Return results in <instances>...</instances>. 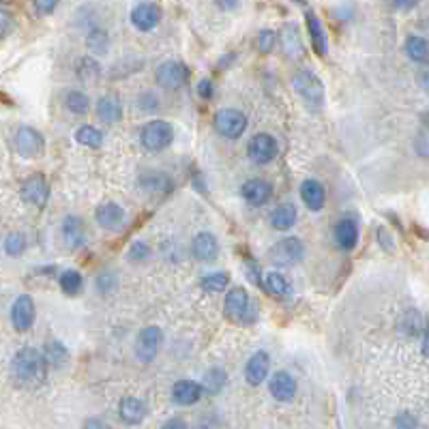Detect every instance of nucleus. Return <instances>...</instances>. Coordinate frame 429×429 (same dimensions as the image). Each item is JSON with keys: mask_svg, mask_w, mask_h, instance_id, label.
<instances>
[{"mask_svg": "<svg viewBox=\"0 0 429 429\" xmlns=\"http://www.w3.org/2000/svg\"><path fill=\"white\" fill-rule=\"evenodd\" d=\"M292 86L297 95L314 110H320L324 105V84L322 80L309 69H301L299 74L292 78Z\"/></svg>", "mask_w": 429, "mask_h": 429, "instance_id": "7ed1b4c3", "label": "nucleus"}, {"mask_svg": "<svg viewBox=\"0 0 429 429\" xmlns=\"http://www.w3.org/2000/svg\"><path fill=\"white\" fill-rule=\"evenodd\" d=\"M99 74H101V67H99V62H97L95 58L84 56V58L78 60V78H80L82 82L95 84V82L99 80Z\"/></svg>", "mask_w": 429, "mask_h": 429, "instance_id": "7c9ffc66", "label": "nucleus"}, {"mask_svg": "<svg viewBox=\"0 0 429 429\" xmlns=\"http://www.w3.org/2000/svg\"><path fill=\"white\" fill-rule=\"evenodd\" d=\"M423 352L429 356V326L425 328V335H423Z\"/></svg>", "mask_w": 429, "mask_h": 429, "instance_id": "3c124183", "label": "nucleus"}, {"mask_svg": "<svg viewBox=\"0 0 429 429\" xmlns=\"http://www.w3.org/2000/svg\"><path fill=\"white\" fill-rule=\"evenodd\" d=\"M204 393V387L195 380H178L172 389V397L178 406H193L195 401H200Z\"/></svg>", "mask_w": 429, "mask_h": 429, "instance_id": "aec40b11", "label": "nucleus"}, {"mask_svg": "<svg viewBox=\"0 0 429 429\" xmlns=\"http://www.w3.org/2000/svg\"><path fill=\"white\" fill-rule=\"evenodd\" d=\"M301 198L305 202V206L309 210H322L324 208V200H326V191H324V185L320 181H305L301 185Z\"/></svg>", "mask_w": 429, "mask_h": 429, "instance_id": "5701e85b", "label": "nucleus"}, {"mask_svg": "<svg viewBox=\"0 0 429 429\" xmlns=\"http://www.w3.org/2000/svg\"><path fill=\"white\" fill-rule=\"evenodd\" d=\"M95 219L103 230L118 232L125 226V210H122V206H118L114 202H103L95 210Z\"/></svg>", "mask_w": 429, "mask_h": 429, "instance_id": "4468645a", "label": "nucleus"}, {"mask_svg": "<svg viewBox=\"0 0 429 429\" xmlns=\"http://www.w3.org/2000/svg\"><path fill=\"white\" fill-rule=\"evenodd\" d=\"M264 288L268 290V294H273V297H277V299H285V297H290V292H292L288 279H285L281 273H275V270L266 275Z\"/></svg>", "mask_w": 429, "mask_h": 429, "instance_id": "cd10ccee", "label": "nucleus"}, {"mask_svg": "<svg viewBox=\"0 0 429 429\" xmlns=\"http://www.w3.org/2000/svg\"><path fill=\"white\" fill-rule=\"evenodd\" d=\"M247 155L256 166H266L277 157V142L268 133H258L249 139Z\"/></svg>", "mask_w": 429, "mask_h": 429, "instance_id": "1a4fd4ad", "label": "nucleus"}, {"mask_svg": "<svg viewBox=\"0 0 429 429\" xmlns=\"http://www.w3.org/2000/svg\"><path fill=\"white\" fill-rule=\"evenodd\" d=\"M82 285H84V279H82V275H80L78 270H74V268H69V270H64V273L60 275V288H62V292L69 294V297H76V294L82 290Z\"/></svg>", "mask_w": 429, "mask_h": 429, "instance_id": "473e14b6", "label": "nucleus"}, {"mask_svg": "<svg viewBox=\"0 0 429 429\" xmlns=\"http://www.w3.org/2000/svg\"><path fill=\"white\" fill-rule=\"evenodd\" d=\"M191 78V69L183 60H166L157 67L155 80L166 91H178L183 88Z\"/></svg>", "mask_w": 429, "mask_h": 429, "instance_id": "39448f33", "label": "nucleus"}, {"mask_svg": "<svg viewBox=\"0 0 429 429\" xmlns=\"http://www.w3.org/2000/svg\"><path fill=\"white\" fill-rule=\"evenodd\" d=\"M174 139V129L168 120H149L144 127H142L139 131V142L142 147H144L147 151L151 153H161L166 151Z\"/></svg>", "mask_w": 429, "mask_h": 429, "instance_id": "f03ea898", "label": "nucleus"}, {"mask_svg": "<svg viewBox=\"0 0 429 429\" xmlns=\"http://www.w3.org/2000/svg\"><path fill=\"white\" fill-rule=\"evenodd\" d=\"M228 283H230V275L226 270H217V273H208L202 279V288L208 292H224Z\"/></svg>", "mask_w": 429, "mask_h": 429, "instance_id": "f704fd0d", "label": "nucleus"}, {"mask_svg": "<svg viewBox=\"0 0 429 429\" xmlns=\"http://www.w3.org/2000/svg\"><path fill=\"white\" fill-rule=\"evenodd\" d=\"M307 30H309V41H311V47L318 56H324L326 50H328V41H326V30L320 22V18L314 13V11H307Z\"/></svg>", "mask_w": 429, "mask_h": 429, "instance_id": "4be33fe9", "label": "nucleus"}, {"mask_svg": "<svg viewBox=\"0 0 429 429\" xmlns=\"http://www.w3.org/2000/svg\"><path fill=\"white\" fill-rule=\"evenodd\" d=\"M212 93H214V88H212V82H210V80H202V82L198 84V95H200L202 99H210Z\"/></svg>", "mask_w": 429, "mask_h": 429, "instance_id": "c03bdc74", "label": "nucleus"}, {"mask_svg": "<svg viewBox=\"0 0 429 429\" xmlns=\"http://www.w3.org/2000/svg\"><path fill=\"white\" fill-rule=\"evenodd\" d=\"M270 372V356L264 350H258L245 365V380L251 387H260Z\"/></svg>", "mask_w": 429, "mask_h": 429, "instance_id": "dca6fc26", "label": "nucleus"}, {"mask_svg": "<svg viewBox=\"0 0 429 429\" xmlns=\"http://www.w3.org/2000/svg\"><path fill=\"white\" fill-rule=\"evenodd\" d=\"M268 389H270V395L277 399V401H292L294 395H297V380L292 378V374L288 372H275L270 376V382H268Z\"/></svg>", "mask_w": 429, "mask_h": 429, "instance_id": "f3484780", "label": "nucleus"}, {"mask_svg": "<svg viewBox=\"0 0 429 429\" xmlns=\"http://www.w3.org/2000/svg\"><path fill=\"white\" fill-rule=\"evenodd\" d=\"M137 105H139V110H144V112H155V110L159 108L157 95H153V93H142V95L137 97Z\"/></svg>", "mask_w": 429, "mask_h": 429, "instance_id": "a19ab883", "label": "nucleus"}, {"mask_svg": "<svg viewBox=\"0 0 429 429\" xmlns=\"http://www.w3.org/2000/svg\"><path fill=\"white\" fill-rule=\"evenodd\" d=\"M5 253L7 256H11V258H18V256H22L24 253V249H26V241H24V236L20 234V232H13V234H9L7 239H5Z\"/></svg>", "mask_w": 429, "mask_h": 429, "instance_id": "4c0bfd02", "label": "nucleus"}, {"mask_svg": "<svg viewBox=\"0 0 429 429\" xmlns=\"http://www.w3.org/2000/svg\"><path fill=\"white\" fill-rule=\"evenodd\" d=\"M406 54L414 62H429V43L418 35H410L406 39Z\"/></svg>", "mask_w": 429, "mask_h": 429, "instance_id": "bb28decb", "label": "nucleus"}, {"mask_svg": "<svg viewBox=\"0 0 429 429\" xmlns=\"http://www.w3.org/2000/svg\"><path fill=\"white\" fill-rule=\"evenodd\" d=\"M292 3H297V5H305L307 0H292Z\"/></svg>", "mask_w": 429, "mask_h": 429, "instance_id": "603ef678", "label": "nucleus"}, {"mask_svg": "<svg viewBox=\"0 0 429 429\" xmlns=\"http://www.w3.org/2000/svg\"><path fill=\"white\" fill-rule=\"evenodd\" d=\"M16 149L24 159H35L45 149L43 135L33 127H20L18 133H16Z\"/></svg>", "mask_w": 429, "mask_h": 429, "instance_id": "9d476101", "label": "nucleus"}, {"mask_svg": "<svg viewBox=\"0 0 429 429\" xmlns=\"http://www.w3.org/2000/svg\"><path fill=\"white\" fill-rule=\"evenodd\" d=\"M82 429H110V425L103 423V421H99V418H88Z\"/></svg>", "mask_w": 429, "mask_h": 429, "instance_id": "09e8293b", "label": "nucleus"}, {"mask_svg": "<svg viewBox=\"0 0 429 429\" xmlns=\"http://www.w3.org/2000/svg\"><path fill=\"white\" fill-rule=\"evenodd\" d=\"M60 234H62V241H64V247L76 251L80 247H84L86 243V228H84V222L76 214H69V217L62 222V228H60Z\"/></svg>", "mask_w": 429, "mask_h": 429, "instance_id": "2eb2a0df", "label": "nucleus"}, {"mask_svg": "<svg viewBox=\"0 0 429 429\" xmlns=\"http://www.w3.org/2000/svg\"><path fill=\"white\" fill-rule=\"evenodd\" d=\"M212 125L219 135H224L228 139H239L247 129V116L236 108H224L214 114Z\"/></svg>", "mask_w": 429, "mask_h": 429, "instance_id": "423d86ee", "label": "nucleus"}, {"mask_svg": "<svg viewBox=\"0 0 429 429\" xmlns=\"http://www.w3.org/2000/svg\"><path fill=\"white\" fill-rule=\"evenodd\" d=\"M131 24L139 33H151L161 22V9L155 3H137L129 16Z\"/></svg>", "mask_w": 429, "mask_h": 429, "instance_id": "9b49d317", "label": "nucleus"}, {"mask_svg": "<svg viewBox=\"0 0 429 429\" xmlns=\"http://www.w3.org/2000/svg\"><path fill=\"white\" fill-rule=\"evenodd\" d=\"M335 241L343 251H352L356 247V241H359V226H356V222L341 219L335 226Z\"/></svg>", "mask_w": 429, "mask_h": 429, "instance_id": "b1692460", "label": "nucleus"}, {"mask_svg": "<svg viewBox=\"0 0 429 429\" xmlns=\"http://www.w3.org/2000/svg\"><path fill=\"white\" fill-rule=\"evenodd\" d=\"M97 116L105 125H114L122 116V105L114 95H105L97 101Z\"/></svg>", "mask_w": 429, "mask_h": 429, "instance_id": "a878e982", "label": "nucleus"}, {"mask_svg": "<svg viewBox=\"0 0 429 429\" xmlns=\"http://www.w3.org/2000/svg\"><path fill=\"white\" fill-rule=\"evenodd\" d=\"M67 356H69V352H67V348L60 341L54 339V341L47 343V348H45V361H47V365L62 367L64 361H67Z\"/></svg>", "mask_w": 429, "mask_h": 429, "instance_id": "c9c22d12", "label": "nucleus"}, {"mask_svg": "<svg viewBox=\"0 0 429 429\" xmlns=\"http://www.w3.org/2000/svg\"><path fill=\"white\" fill-rule=\"evenodd\" d=\"M393 3L399 11H410L418 5V0H393Z\"/></svg>", "mask_w": 429, "mask_h": 429, "instance_id": "49530a36", "label": "nucleus"}, {"mask_svg": "<svg viewBox=\"0 0 429 429\" xmlns=\"http://www.w3.org/2000/svg\"><path fill=\"white\" fill-rule=\"evenodd\" d=\"M275 43H277V35L273 30H260V35H258V47H260L262 54H268L275 47Z\"/></svg>", "mask_w": 429, "mask_h": 429, "instance_id": "ea45409f", "label": "nucleus"}, {"mask_svg": "<svg viewBox=\"0 0 429 429\" xmlns=\"http://www.w3.org/2000/svg\"><path fill=\"white\" fill-rule=\"evenodd\" d=\"M226 384V372L222 367H212L204 374V380H202V387L208 395H217Z\"/></svg>", "mask_w": 429, "mask_h": 429, "instance_id": "2f4dec72", "label": "nucleus"}, {"mask_svg": "<svg viewBox=\"0 0 429 429\" xmlns=\"http://www.w3.org/2000/svg\"><path fill=\"white\" fill-rule=\"evenodd\" d=\"M161 429H187V425H185V421H181V418H170V421L164 423Z\"/></svg>", "mask_w": 429, "mask_h": 429, "instance_id": "8fccbe9b", "label": "nucleus"}, {"mask_svg": "<svg viewBox=\"0 0 429 429\" xmlns=\"http://www.w3.org/2000/svg\"><path fill=\"white\" fill-rule=\"evenodd\" d=\"M395 427H397V429H416V418H414L410 412H401V414L395 418Z\"/></svg>", "mask_w": 429, "mask_h": 429, "instance_id": "37998d69", "label": "nucleus"}, {"mask_svg": "<svg viewBox=\"0 0 429 429\" xmlns=\"http://www.w3.org/2000/svg\"><path fill=\"white\" fill-rule=\"evenodd\" d=\"M297 224V206L294 204H279L270 212V226L279 232L290 230Z\"/></svg>", "mask_w": 429, "mask_h": 429, "instance_id": "393cba45", "label": "nucleus"}, {"mask_svg": "<svg viewBox=\"0 0 429 429\" xmlns=\"http://www.w3.org/2000/svg\"><path fill=\"white\" fill-rule=\"evenodd\" d=\"M226 316L234 324H251L258 316L245 288H232L226 294Z\"/></svg>", "mask_w": 429, "mask_h": 429, "instance_id": "20e7f679", "label": "nucleus"}, {"mask_svg": "<svg viewBox=\"0 0 429 429\" xmlns=\"http://www.w3.org/2000/svg\"><path fill=\"white\" fill-rule=\"evenodd\" d=\"M191 251H193L195 260L212 262V260H217V256H219V241L214 239L210 232H200L191 241Z\"/></svg>", "mask_w": 429, "mask_h": 429, "instance_id": "a211bd4d", "label": "nucleus"}, {"mask_svg": "<svg viewBox=\"0 0 429 429\" xmlns=\"http://www.w3.org/2000/svg\"><path fill=\"white\" fill-rule=\"evenodd\" d=\"M58 3L60 0H35V11L39 16H50V13H54Z\"/></svg>", "mask_w": 429, "mask_h": 429, "instance_id": "79ce46f5", "label": "nucleus"}, {"mask_svg": "<svg viewBox=\"0 0 429 429\" xmlns=\"http://www.w3.org/2000/svg\"><path fill=\"white\" fill-rule=\"evenodd\" d=\"M22 198L24 202H28L30 206H37V208H43L47 198H50V185L45 181V176L41 174H33L24 181L22 185Z\"/></svg>", "mask_w": 429, "mask_h": 429, "instance_id": "f8f14e48", "label": "nucleus"}, {"mask_svg": "<svg viewBox=\"0 0 429 429\" xmlns=\"http://www.w3.org/2000/svg\"><path fill=\"white\" fill-rule=\"evenodd\" d=\"M11 322H13V328L24 333L28 331L33 324H35V301L33 297L28 294H22L13 301V307H11Z\"/></svg>", "mask_w": 429, "mask_h": 429, "instance_id": "ddd939ff", "label": "nucleus"}, {"mask_svg": "<svg viewBox=\"0 0 429 429\" xmlns=\"http://www.w3.org/2000/svg\"><path fill=\"white\" fill-rule=\"evenodd\" d=\"M149 253H151L149 245H147L144 241H137V243H133L131 249H129V260H131V262H142V260L149 258Z\"/></svg>", "mask_w": 429, "mask_h": 429, "instance_id": "58836bf2", "label": "nucleus"}, {"mask_svg": "<svg viewBox=\"0 0 429 429\" xmlns=\"http://www.w3.org/2000/svg\"><path fill=\"white\" fill-rule=\"evenodd\" d=\"M241 193L245 198V202H249L251 206H262L270 200L273 195V187L268 181L264 178H249L243 187H241Z\"/></svg>", "mask_w": 429, "mask_h": 429, "instance_id": "6ab92c4d", "label": "nucleus"}, {"mask_svg": "<svg viewBox=\"0 0 429 429\" xmlns=\"http://www.w3.org/2000/svg\"><path fill=\"white\" fill-rule=\"evenodd\" d=\"M45 356L35 348H22L11 363L13 378L24 387H37L45 380Z\"/></svg>", "mask_w": 429, "mask_h": 429, "instance_id": "f257e3e1", "label": "nucleus"}, {"mask_svg": "<svg viewBox=\"0 0 429 429\" xmlns=\"http://www.w3.org/2000/svg\"><path fill=\"white\" fill-rule=\"evenodd\" d=\"M281 45H283L285 54L292 56V58H299V56L305 52L297 26H285V28L281 30Z\"/></svg>", "mask_w": 429, "mask_h": 429, "instance_id": "c85d7f7f", "label": "nucleus"}, {"mask_svg": "<svg viewBox=\"0 0 429 429\" xmlns=\"http://www.w3.org/2000/svg\"><path fill=\"white\" fill-rule=\"evenodd\" d=\"M239 3H241V0H214V5H217L222 11H232V9L239 7Z\"/></svg>", "mask_w": 429, "mask_h": 429, "instance_id": "a18cd8bd", "label": "nucleus"}, {"mask_svg": "<svg viewBox=\"0 0 429 429\" xmlns=\"http://www.w3.org/2000/svg\"><path fill=\"white\" fill-rule=\"evenodd\" d=\"M161 341H164V333L159 326L142 328L137 335V341H135V356L142 363H153L155 356L159 354Z\"/></svg>", "mask_w": 429, "mask_h": 429, "instance_id": "6e6552de", "label": "nucleus"}, {"mask_svg": "<svg viewBox=\"0 0 429 429\" xmlns=\"http://www.w3.org/2000/svg\"><path fill=\"white\" fill-rule=\"evenodd\" d=\"M0 24H3V37H7L11 33V18L7 11H0Z\"/></svg>", "mask_w": 429, "mask_h": 429, "instance_id": "de8ad7c7", "label": "nucleus"}, {"mask_svg": "<svg viewBox=\"0 0 429 429\" xmlns=\"http://www.w3.org/2000/svg\"><path fill=\"white\" fill-rule=\"evenodd\" d=\"M67 108H69V112H74L76 116H84L91 110V101L82 91H71L67 95Z\"/></svg>", "mask_w": 429, "mask_h": 429, "instance_id": "e433bc0d", "label": "nucleus"}, {"mask_svg": "<svg viewBox=\"0 0 429 429\" xmlns=\"http://www.w3.org/2000/svg\"><path fill=\"white\" fill-rule=\"evenodd\" d=\"M118 414H120V421L127 423V425H137L144 421L147 416V404L137 399V397H125L118 406Z\"/></svg>", "mask_w": 429, "mask_h": 429, "instance_id": "412c9836", "label": "nucleus"}, {"mask_svg": "<svg viewBox=\"0 0 429 429\" xmlns=\"http://www.w3.org/2000/svg\"><path fill=\"white\" fill-rule=\"evenodd\" d=\"M305 253V247L301 243V239L297 236H285L279 243H275L268 251V260L275 266H292L297 264Z\"/></svg>", "mask_w": 429, "mask_h": 429, "instance_id": "0eeeda50", "label": "nucleus"}, {"mask_svg": "<svg viewBox=\"0 0 429 429\" xmlns=\"http://www.w3.org/2000/svg\"><path fill=\"white\" fill-rule=\"evenodd\" d=\"M76 139L80 142L82 147H86V149H99L103 144V133L97 127H93V125H82L76 131Z\"/></svg>", "mask_w": 429, "mask_h": 429, "instance_id": "c756f323", "label": "nucleus"}, {"mask_svg": "<svg viewBox=\"0 0 429 429\" xmlns=\"http://www.w3.org/2000/svg\"><path fill=\"white\" fill-rule=\"evenodd\" d=\"M86 45L93 54H108L110 50V37L105 30L101 28H93L88 35H86Z\"/></svg>", "mask_w": 429, "mask_h": 429, "instance_id": "72a5a7b5", "label": "nucleus"}]
</instances>
